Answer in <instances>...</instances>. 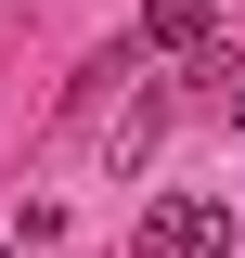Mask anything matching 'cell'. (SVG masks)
I'll return each mask as SVG.
<instances>
[{"mask_svg":"<svg viewBox=\"0 0 245 258\" xmlns=\"http://www.w3.org/2000/svg\"><path fill=\"white\" fill-rule=\"evenodd\" d=\"M129 258H245V245L219 232V207H207V194H168V207H142Z\"/></svg>","mask_w":245,"mask_h":258,"instance_id":"6da1fadb","label":"cell"},{"mask_svg":"<svg viewBox=\"0 0 245 258\" xmlns=\"http://www.w3.org/2000/svg\"><path fill=\"white\" fill-rule=\"evenodd\" d=\"M142 39H155V52H194V39H207V0H155Z\"/></svg>","mask_w":245,"mask_h":258,"instance_id":"7a4b0ae2","label":"cell"},{"mask_svg":"<svg viewBox=\"0 0 245 258\" xmlns=\"http://www.w3.org/2000/svg\"><path fill=\"white\" fill-rule=\"evenodd\" d=\"M207 78H219V103H232V116H245V64H207Z\"/></svg>","mask_w":245,"mask_h":258,"instance_id":"3957f363","label":"cell"}]
</instances>
